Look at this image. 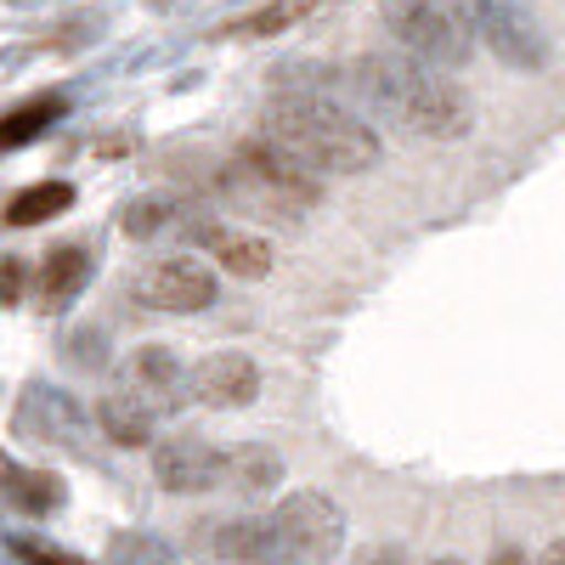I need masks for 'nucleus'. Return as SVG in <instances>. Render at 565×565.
I'll return each mask as SVG.
<instances>
[{
    "mask_svg": "<svg viewBox=\"0 0 565 565\" xmlns=\"http://www.w3.org/2000/svg\"><path fill=\"white\" fill-rule=\"evenodd\" d=\"M260 136H271L311 175H362L380 164V136L334 97H271Z\"/></svg>",
    "mask_w": 565,
    "mask_h": 565,
    "instance_id": "nucleus-1",
    "label": "nucleus"
},
{
    "mask_svg": "<svg viewBox=\"0 0 565 565\" xmlns=\"http://www.w3.org/2000/svg\"><path fill=\"white\" fill-rule=\"evenodd\" d=\"M351 90L367 97L385 119L407 125L413 136H463L469 130V103L452 79H441L436 68L413 63L407 52H367L351 63Z\"/></svg>",
    "mask_w": 565,
    "mask_h": 565,
    "instance_id": "nucleus-2",
    "label": "nucleus"
},
{
    "mask_svg": "<svg viewBox=\"0 0 565 565\" xmlns=\"http://www.w3.org/2000/svg\"><path fill=\"white\" fill-rule=\"evenodd\" d=\"M221 181H226V193L238 199V204H249V210H260L271 221H295L300 210H311L322 199V175H311L300 159H289L260 130L232 148Z\"/></svg>",
    "mask_w": 565,
    "mask_h": 565,
    "instance_id": "nucleus-3",
    "label": "nucleus"
},
{
    "mask_svg": "<svg viewBox=\"0 0 565 565\" xmlns=\"http://www.w3.org/2000/svg\"><path fill=\"white\" fill-rule=\"evenodd\" d=\"M385 29L396 34V45L413 63L436 68V74L469 63V29L441 0H385Z\"/></svg>",
    "mask_w": 565,
    "mask_h": 565,
    "instance_id": "nucleus-4",
    "label": "nucleus"
},
{
    "mask_svg": "<svg viewBox=\"0 0 565 565\" xmlns=\"http://www.w3.org/2000/svg\"><path fill=\"white\" fill-rule=\"evenodd\" d=\"M463 29L487 40V52L509 68H543L548 63V34L526 0H458Z\"/></svg>",
    "mask_w": 565,
    "mask_h": 565,
    "instance_id": "nucleus-5",
    "label": "nucleus"
},
{
    "mask_svg": "<svg viewBox=\"0 0 565 565\" xmlns=\"http://www.w3.org/2000/svg\"><path fill=\"white\" fill-rule=\"evenodd\" d=\"M271 532H277L282 565H328L345 543V514L322 492H295L271 509Z\"/></svg>",
    "mask_w": 565,
    "mask_h": 565,
    "instance_id": "nucleus-6",
    "label": "nucleus"
},
{
    "mask_svg": "<svg viewBox=\"0 0 565 565\" xmlns=\"http://www.w3.org/2000/svg\"><path fill=\"white\" fill-rule=\"evenodd\" d=\"M130 300L148 306V311H204L215 300V271L193 255L148 260L130 277Z\"/></svg>",
    "mask_w": 565,
    "mask_h": 565,
    "instance_id": "nucleus-7",
    "label": "nucleus"
},
{
    "mask_svg": "<svg viewBox=\"0 0 565 565\" xmlns=\"http://www.w3.org/2000/svg\"><path fill=\"white\" fill-rule=\"evenodd\" d=\"M12 430L29 436V441H45V447H79V441H85V407H79L63 385L34 380V385L18 396Z\"/></svg>",
    "mask_w": 565,
    "mask_h": 565,
    "instance_id": "nucleus-8",
    "label": "nucleus"
},
{
    "mask_svg": "<svg viewBox=\"0 0 565 565\" xmlns=\"http://www.w3.org/2000/svg\"><path fill=\"white\" fill-rule=\"evenodd\" d=\"M181 238H193L204 255H215V266H221V271H232V277H266V271H271V249H266L260 232H244V226L210 221L204 210H199L193 221H186Z\"/></svg>",
    "mask_w": 565,
    "mask_h": 565,
    "instance_id": "nucleus-9",
    "label": "nucleus"
},
{
    "mask_svg": "<svg viewBox=\"0 0 565 565\" xmlns=\"http://www.w3.org/2000/svg\"><path fill=\"white\" fill-rule=\"evenodd\" d=\"M125 391H136L153 413H170L193 396V367H181V356L170 345H141L125 367Z\"/></svg>",
    "mask_w": 565,
    "mask_h": 565,
    "instance_id": "nucleus-10",
    "label": "nucleus"
},
{
    "mask_svg": "<svg viewBox=\"0 0 565 565\" xmlns=\"http://www.w3.org/2000/svg\"><path fill=\"white\" fill-rule=\"evenodd\" d=\"M153 476L164 492H210L226 481V452H215L204 436H175L153 452Z\"/></svg>",
    "mask_w": 565,
    "mask_h": 565,
    "instance_id": "nucleus-11",
    "label": "nucleus"
},
{
    "mask_svg": "<svg viewBox=\"0 0 565 565\" xmlns=\"http://www.w3.org/2000/svg\"><path fill=\"white\" fill-rule=\"evenodd\" d=\"M90 277H97V260H90L85 244H57V249H45V260L34 266V306L40 311H63L74 306L85 289H90Z\"/></svg>",
    "mask_w": 565,
    "mask_h": 565,
    "instance_id": "nucleus-12",
    "label": "nucleus"
},
{
    "mask_svg": "<svg viewBox=\"0 0 565 565\" xmlns=\"http://www.w3.org/2000/svg\"><path fill=\"white\" fill-rule=\"evenodd\" d=\"M199 543L226 559V565H282L271 514H249V521H221V526H199Z\"/></svg>",
    "mask_w": 565,
    "mask_h": 565,
    "instance_id": "nucleus-13",
    "label": "nucleus"
},
{
    "mask_svg": "<svg viewBox=\"0 0 565 565\" xmlns=\"http://www.w3.org/2000/svg\"><path fill=\"white\" fill-rule=\"evenodd\" d=\"M260 391V367L244 351H215L193 367V396L210 407H244Z\"/></svg>",
    "mask_w": 565,
    "mask_h": 565,
    "instance_id": "nucleus-14",
    "label": "nucleus"
},
{
    "mask_svg": "<svg viewBox=\"0 0 565 565\" xmlns=\"http://www.w3.org/2000/svg\"><path fill=\"white\" fill-rule=\"evenodd\" d=\"M199 210L175 199V193H148V199H130L119 210V226L130 232V238H164V232H186V221H193Z\"/></svg>",
    "mask_w": 565,
    "mask_h": 565,
    "instance_id": "nucleus-15",
    "label": "nucleus"
},
{
    "mask_svg": "<svg viewBox=\"0 0 565 565\" xmlns=\"http://www.w3.org/2000/svg\"><path fill=\"white\" fill-rule=\"evenodd\" d=\"M153 418H159V413L141 402L136 391H114V396H103V407H97L103 436L119 441V447H148V441H153Z\"/></svg>",
    "mask_w": 565,
    "mask_h": 565,
    "instance_id": "nucleus-16",
    "label": "nucleus"
},
{
    "mask_svg": "<svg viewBox=\"0 0 565 565\" xmlns=\"http://www.w3.org/2000/svg\"><path fill=\"white\" fill-rule=\"evenodd\" d=\"M0 492H7V503H18L23 514H52L63 503V481L57 476L29 469V463H12L7 452H0Z\"/></svg>",
    "mask_w": 565,
    "mask_h": 565,
    "instance_id": "nucleus-17",
    "label": "nucleus"
},
{
    "mask_svg": "<svg viewBox=\"0 0 565 565\" xmlns=\"http://www.w3.org/2000/svg\"><path fill=\"white\" fill-rule=\"evenodd\" d=\"M74 210V186L68 181H34L23 186V193L7 204V226L23 232V226H45V221H57Z\"/></svg>",
    "mask_w": 565,
    "mask_h": 565,
    "instance_id": "nucleus-18",
    "label": "nucleus"
},
{
    "mask_svg": "<svg viewBox=\"0 0 565 565\" xmlns=\"http://www.w3.org/2000/svg\"><path fill=\"white\" fill-rule=\"evenodd\" d=\"M282 476V458L271 447H238L226 452V487L232 492H271Z\"/></svg>",
    "mask_w": 565,
    "mask_h": 565,
    "instance_id": "nucleus-19",
    "label": "nucleus"
},
{
    "mask_svg": "<svg viewBox=\"0 0 565 565\" xmlns=\"http://www.w3.org/2000/svg\"><path fill=\"white\" fill-rule=\"evenodd\" d=\"M57 119H63V97H40V103L12 108L7 119H0V153H12V148H23V141L45 136Z\"/></svg>",
    "mask_w": 565,
    "mask_h": 565,
    "instance_id": "nucleus-20",
    "label": "nucleus"
},
{
    "mask_svg": "<svg viewBox=\"0 0 565 565\" xmlns=\"http://www.w3.org/2000/svg\"><path fill=\"white\" fill-rule=\"evenodd\" d=\"M306 7H311V0H277V7H260V12H249L238 23H226V34H277V29L300 23Z\"/></svg>",
    "mask_w": 565,
    "mask_h": 565,
    "instance_id": "nucleus-21",
    "label": "nucleus"
},
{
    "mask_svg": "<svg viewBox=\"0 0 565 565\" xmlns=\"http://www.w3.org/2000/svg\"><path fill=\"white\" fill-rule=\"evenodd\" d=\"M114 554H119L125 565H175V554H170L164 543L141 537V532H125V537H114Z\"/></svg>",
    "mask_w": 565,
    "mask_h": 565,
    "instance_id": "nucleus-22",
    "label": "nucleus"
},
{
    "mask_svg": "<svg viewBox=\"0 0 565 565\" xmlns=\"http://www.w3.org/2000/svg\"><path fill=\"white\" fill-rule=\"evenodd\" d=\"M63 351H68V362H74V367H85V373H97V367L108 362V340L97 334V328H79V334H68V340H63Z\"/></svg>",
    "mask_w": 565,
    "mask_h": 565,
    "instance_id": "nucleus-23",
    "label": "nucleus"
},
{
    "mask_svg": "<svg viewBox=\"0 0 565 565\" xmlns=\"http://www.w3.org/2000/svg\"><path fill=\"white\" fill-rule=\"evenodd\" d=\"M29 282H34V271L18 255H0V306H18Z\"/></svg>",
    "mask_w": 565,
    "mask_h": 565,
    "instance_id": "nucleus-24",
    "label": "nucleus"
},
{
    "mask_svg": "<svg viewBox=\"0 0 565 565\" xmlns=\"http://www.w3.org/2000/svg\"><path fill=\"white\" fill-rule=\"evenodd\" d=\"M18 554H23L29 565H90V559H79V554H63V548H45V543H18Z\"/></svg>",
    "mask_w": 565,
    "mask_h": 565,
    "instance_id": "nucleus-25",
    "label": "nucleus"
},
{
    "mask_svg": "<svg viewBox=\"0 0 565 565\" xmlns=\"http://www.w3.org/2000/svg\"><path fill=\"white\" fill-rule=\"evenodd\" d=\"M487 565H526V554L514 548V543H503V548H492V559Z\"/></svg>",
    "mask_w": 565,
    "mask_h": 565,
    "instance_id": "nucleus-26",
    "label": "nucleus"
},
{
    "mask_svg": "<svg viewBox=\"0 0 565 565\" xmlns=\"http://www.w3.org/2000/svg\"><path fill=\"white\" fill-rule=\"evenodd\" d=\"M362 565H402V548H373L362 554Z\"/></svg>",
    "mask_w": 565,
    "mask_h": 565,
    "instance_id": "nucleus-27",
    "label": "nucleus"
},
{
    "mask_svg": "<svg viewBox=\"0 0 565 565\" xmlns=\"http://www.w3.org/2000/svg\"><path fill=\"white\" fill-rule=\"evenodd\" d=\"M537 565H565V537H559V543H548V548L537 554Z\"/></svg>",
    "mask_w": 565,
    "mask_h": 565,
    "instance_id": "nucleus-28",
    "label": "nucleus"
},
{
    "mask_svg": "<svg viewBox=\"0 0 565 565\" xmlns=\"http://www.w3.org/2000/svg\"><path fill=\"white\" fill-rule=\"evenodd\" d=\"M12 7H34V0H12Z\"/></svg>",
    "mask_w": 565,
    "mask_h": 565,
    "instance_id": "nucleus-29",
    "label": "nucleus"
},
{
    "mask_svg": "<svg viewBox=\"0 0 565 565\" xmlns=\"http://www.w3.org/2000/svg\"><path fill=\"white\" fill-rule=\"evenodd\" d=\"M436 565H458V559H436Z\"/></svg>",
    "mask_w": 565,
    "mask_h": 565,
    "instance_id": "nucleus-30",
    "label": "nucleus"
}]
</instances>
